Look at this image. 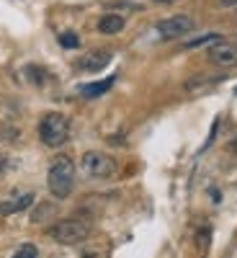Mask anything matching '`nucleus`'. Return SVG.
<instances>
[{
  "label": "nucleus",
  "instance_id": "aec40b11",
  "mask_svg": "<svg viewBox=\"0 0 237 258\" xmlns=\"http://www.w3.org/2000/svg\"><path fill=\"white\" fill-rule=\"evenodd\" d=\"M6 170V158H0V173Z\"/></svg>",
  "mask_w": 237,
  "mask_h": 258
},
{
  "label": "nucleus",
  "instance_id": "f8f14e48",
  "mask_svg": "<svg viewBox=\"0 0 237 258\" xmlns=\"http://www.w3.org/2000/svg\"><path fill=\"white\" fill-rule=\"evenodd\" d=\"M222 39V34H217V31H209V34H204V36H196V39H188L186 41V49H199V47H211L214 41H219Z\"/></svg>",
  "mask_w": 237,
  "mask_h": 258
},
{
  "label": "nucleus",
  "instance_id": "f3484780",
  "mask_svg": "<svg viewBox=\"0 0 237 258\" xmlns=\"http://www.w3.org/2000/svg\"><path fill=\"white\" fill-rule=\"evenodd\" d=\"M217 129H219V119H214V124H211V132H209V140L204 142V150H206V147L214 142V137H217Z\"/></svg>",
  "mask_w": 237,
  "mask_h": 258
},
{
  "label": "nucleus",
  "instance_id": "9b49d317",
  "mask_svg": "<svg viewBox=\"0 0 237 258\" xmlns=\"http://www.w3.org/2000/svg\"><path fill=\"white\" fill-rule=\"evenodd\" d=\"M222 78H209V75H196V78H191L186 83V91L188 93H199V91H206L211 83H219Z\"/></svg>",
  "mask_w": 237,
  "mask_h": 258
},
{
  "label": "nucleus",
  "instance_id": "2eb2a0df",
  "mask_svg": "<svg viewBox=\"0 0 237 258\" xmlns=\"http://www.w3.org/2000/svg\"><path fill=\"white\" fill-rule=\"evenodd\" d=\"M59 44L64 49H77L80 47V36L75 31H64V34H59Z\"/></svg>",
  "mask_w": 237,
  "mask_h": 258
},
{
  "label": "nucleus",
  "instance_id": "9d476101",
  "mask_svg": "<svg viewBox=\"0 0 237 258\" xmlns=\"http://www.w3.org/2000/svg\"><path fill=\"white\" fill-rule=\"evenodd\" d=\"M124 16H119V13H106V16H101V21H98V31L101 34H106V36H111V34H119L121 29H124Z\"/></svg>",
  "mask_w": 237,
  "mask_h": 258
},
{
  "label": "nucleus",
  "instance_id": "f03ea898",
  "mask_svg": "<svg viewBox=\"0 0 237 258\" xmlns=\"http://www.w3.org/2000/svg\"><path fill=\"white\" fill-rule=\"evenodd\" d=\"M39 137L47 147H62L70 137V119L64 114H44L41 116V124H39Z\"/></svg>",
  "mask_w": 237,
  "mask_h": 258
},
{
  "label": "nucleus",
  "instance_id": "dca6fc26",
  "mask_svg": "<svg viewBox=\"0 0 237 258\" xmlns=\"http://www.w3.org/2000/svg\"><path fill=\"white\" fill-rule=\"evenodd\" d=\"M13 258H39V250H36V245L26 243V245H21V250H18Z\"/></svg>",
  "mask_w": 237,
  "mask_h": 258
},
{
  "label": "nucleus",
  "instance_id": "412c9836",
  "mask_svg": "<svg viewBox=\"0 0 237 258\" xmlns=\"http://www.w3.org/2000/svg\"><path fill=\"white\" fill-rule=\"evenodd\" d=\"M229 150H232V153H237V140H234V142L229 145Z\"/></svg>",
  "mask_w": 237,
  "mask_h": 258
},
{
  "label": "nucleus",
  "instance_id": "f257e3e1",
  "mask_svg": "<svg viewBox=\"0 0 237 258\" xmlns=\"http://www.w3.org/2000/svg\"><path fill=\"white\" fill-rule=\"evenodd\" d=\"M47 186L54 199H67L75 188V163L70 158H57L47 173Z\"/></svg>",
  "mask_w": 237,
  "mask_h": 258
},
{
  "label": "nucleus",
  "instance_id": "20e7f679",
  "mask_svg": "<svg viewBox=\"0 0 237 258\" xmlns=\"http://www.w3.org/2000/svg\"><path fill=\"white\" fill-rule=\"evenodd\" d=\"M83 170L93 178H111L116 173V160L106 153H98V150H91V153H85L83 160H80Z\"/></svg>",
  "mask_w": 237,
  "mask_h": 258
},
{
  "label": "nucleus",
  "instance_id": "7ed1b4c3",
  "mask_svg": "<svg viewBox=\"0 0 237 258\" xmlns=\"http://www.w3.org/2000/svg\"><path fill=\"white\" fill-rule=\"evenodd\" d=\"M49 235L59 243V245H75V243H83L85 238L91 235V225L85 220H77V217H70V220H59Z\"/></svg>",
  "mask_w": 237,
  "mask_h": 258
},
{
  "label": "nucleus",
  "instance_id": "0eeeda50",
  "mask_svg": "<svg viewBox=\"0 0 237 258\" xmlns=\"http://www.w3.org/2000/svg\"><path fill=\"white\" fill-rule=\"evenodd\" d=\"M109 62H111V52H106V49H96V52H91L88 57H83L80 68H83L85 73H101Z\"/></svg>",
  "mask_w": 237,
  "mask_h": 258
},
{
  "label": "nucleus",
  "instance_id": "4468645a",
  "mask_svg": "<svg viewBox=\"0 0 237 258\" xmlns=\"http://www.w3.org/2000/svg\"><path fill=\"white\" fill-rule=\"evenodd\" d=\"M24 75H26L34 85H44V83H47V78H49V75H47V70L36 68V64H29V68L24 70Z\"/></svg>",
  "mask_w": 237,
  "mask_h": 258
},
{
  "label": "nucleus",
  "instance_id": "a211bd4d",
  "mask_svg": "<svg viewBox=\"0 0 237 258\" xmlns=\"http://www.w3.org/2000/svg\"><path fill=\"white\" fill-rule=\"evenodd\" d=\"M224 8H237V0H219Z\"/></svg>",
  "mask_w": 237,
  "mask_h": 258
},
{
  "label": "nucleus",
  "instance_id": "423d86ee",
  "mask_svg": "<svg viewBox=\"0 0 237 258\" xmlns=\"http://www.w3.org/2000/svg\"><path fill=\"white\" fill-rule=\"evenodd\" d=\"M209 59L219 68H232L237 64V44H229V41H214L209 47Z\"/></svg>",
  "mask_w": 237,
  "mask_h": 258
},
{
  "label": "nucleus",
  "instance_id": "ddd939ff",
  "mask_svg": "<svg viewBox=\"0 0 237 258\" xmlns=\"http://www.w3.org/2000/svg\"><path fill=\"white\" fill-rule=\"evenodd\" d=\"M54 214H57V207L54 204H41V207H36L34 209V214H31V222H44L47 217H54Z\"/></svg>",
  "mask_w": 237,
  "mask_h": 258
},
{
  "label": "nucleus",
  "instance_id": "6e6552de",
  "mask_svg": "<svg viewBox=\"0 0 237 258\" xmlns=\"http://www.w3.org/2000/svg\"><path fill=\"white\" fill-rule=\"evenodd\" d=\"M34 202H36V197H34L31 191H29V194H21V197H16V199L0 202V214H18V212L29 209Z\"/></svg>",
  "mask_w": 237,
  "mask_h": 258
},
{
  "label": "nucleus",
  "instance_id": "39448f33",
  "mask_svg": "<svg viewBox=\"0 0 237 258\" xmlns=\"http://www.w3.org/2000/svg\"><path fill=\"white\" fill-rule=\"evenodd\" d=\"M193 29H196V21H193L191 16H186V13L170 16V18H165V21H160V24H157L160 39H181V36L191 34Z\"/></svg>",
  "mask_w": 237,
  "mask_h": 258
},
{
  "label": "nucleus",
  "instance_id": "4be33fe9",
  "mask_svg": "<svg viewBox=\"0 0 237 258\" xmlns=\"http://www.w3.org/2000/svg\"><path fill=\"white\" fill-rule=\"evenodd\" d=\"M234 93H237V91H234Z\"/></svg>",
  "mask_w": 237,
  "mask_h": 258
},
{
  "label": "nucleus",
  "instance_id": "1a4fd4ad",
  "mask_svg": "<svg viewBox=\"0 0 237 258\" xmlns=\"http://www.w3.org/2000/svg\"><path fill=\"white\" fill-rule=\"evenodd\" d=\"M116 83V75L106 78V80H98V83H88V85H80V96L83 98H101L106 91H111V85Z\"/></svg>",
  "mask_w": 237,
  "mask_h": 258
},
{
  "label": "nucleus",
  "instance_id": "6ab92c4d",
  "mask_svg": "<svg viewBox=\"0 0 237 258\" xmlns=\"http://www.w3.org/2000/svg\"><path fill=\"white\" fill-rule=\"evenodd\" d=\"M155 3H163V6H168V3H178V0H155Z\"/></svg>",
  "mask_w": 237,
  "mask_h": 258
}]
</instances>
